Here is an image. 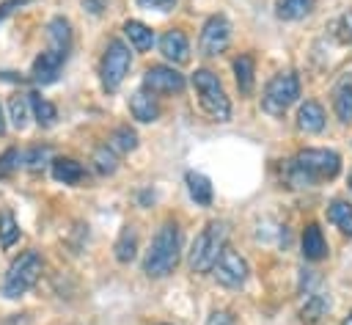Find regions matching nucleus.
<instances>
[{"label": "nucleus", "mask_w": 352, "mask_h": 325, "mask_svg": "<svg viewBox=\"0 0 352 325\" xmlns=\"http://www.w3.org/2000/svg\"><path fill=\"white\" fill-rule=\"evenodd\" d=\"M226 237H228V226L223 220H212L206 223V229L192 240L187 264L192 273H212L220 251L226 248Z\"/></svg>", "instance_id": "7ed1b4c3"}, {"label": "nucleus", "mask_w": 352, "mask_h": 325, "mask_svg": "<svg viewBox=\"0 0 352 325\" xmlns=\"http://www.w3.org/2000/svg\"><path fill=\"white\" fill-rule=\"evenodd\" d=\"M63 61L66 58H60V55H55V52H41L36 61H33V69H30V80L33 83H38V85H50V83H55L58 80V72H60V66H63Z\"/></svg>", "instance_id": "f8f14e48"}, {"label": "nucleus", "mask_w": 352, "mask_h": 325, "mask_svg": "<svg viewBox=\"0 0 352 325\" xmlns=\"http://www.w3.org/2000/svg\"><path fill=\"white\" fill-rule=\"evenodd\" d=\"M50 157H52V149L50 146H33L28 151V168L30 171H41L50 162Z\"/></svg>", "instance_id": "7c9ffc66"}, {"label": "nucleus", "mask_w": 352, "mask_h": 325, "mask_svg": "<svg viewBox=\"0 0 352 325\" xmlns=\"http://www.w3.org/2000/svg\"><path fill=\"white\" fill-rule=\"evenodd\" d=\"M38 275H41V256H38L36 251H25V253H19V256L11 262L8 273H6L3 295L11 297V300L22 297V295L38 281Z\"/></svg>", "instance_id": "39448f33"}, {"label": "nucleus", "mask_w": 352, "mask_h": 325, "mask_svg": "<svg viewBox=\"0 0 352 325\" xmlns=\"http://www.w3.org/2000/svg\"><path fill=\"white\" fill-rule=\"evenodd\" d=\"M52 176H55L58 182H63V185H82V182L88 179L85 168H82L77 160H72V157H58V160H52Z\"/></svg>", "instance_id": "dca6fc26"}, {"label": "nucleus", "mask_w": 352, "mask_h": 325, "mask_svg": "<svg viewBox=\"0 0 352 325\" xmlns=\"http://www.w3.org/2000/svg\"><path fill=\"white\" fill-rule=\"evenodd\" d=\"M316 0H275V14L283 22H297L314 11Z\"/></svg>", "instance_id": "6ab92c4d"}, {"label": "nucleus", "mask_w": 352, "mask_h": 325, "mask_svg": "<svg viewBox=\"0 0 352 325\" xmlns=\"http://www.w3.org/2000/svg\"><path fill=\"white\" fill-rule=\"evenodd\" d=\"M333 107H336L338 121H344V124L352 121V72L344 74L336 83V88H333Z\"/></svg>", "instance_id": "4468645a"}, {"label": "nucleus", "mask_w": 352, "mask_h": 325, "mask_svg": "<svg viewBox=\"0 0 352 325\" xmlns=\"http://www.w3.org/2000/svg\"><path fill=\"white\" fill-rule=\"evenodd\" d=\"M140 8H154V11H170L176 0H138Z\"/></svg>", "instance_id": "473e14b6"}, {"label": "nucleus", "mask_w": 352, "mask_h": 325, "mask_svg": "<svg viewBox=\"0 0 352 325\" xmlns=\"http://www.w3.org/2000/svg\"><path fill=\"white\" fill-rule=\"evenodd\" d=\"M143 88L148 94H179L184 91V74L173 66H151L143 74Z\"/></svg>", "instance_id": "9d476101"}, {"label": "nucleus", "mask_w": 352, "mask_h": 325, "mask_svg": "<svg viewBox=\"0 0 352 325\" xmlns=\"http://www.w3.org/2000/svg\"><path fill=\"white\" fill-rule=\"evenodd\" d=\"M129 110H132V116H135L138 121H143V124L160 118V105H157L154 94H148V91H135L132 99H129Z\"/></svg>", "instance_id": "2eb2a0df"}, {"label": "nucleus", "mask_w": 352, "mask_h": 325, "mask_svg": "<svg viewBox=\"0 0 352 325\" xmlns=\"http://www.w3.org/2000/svg\"><path fill=\"white\" fill-rule=\"evenodd\" d=\"M28 107H30V113H33V118H36L38 127H52L55 118H58L55 105H52L50 99H44L41 94H36V91L28 94Z\"/></svg>", "instance_id": "a211bd4d"}, {"label": "nucleus", "mask_w": 352, "mask_h": 325, "mask_svg": "<svg viewBox=\"0 0 352 325\" xmlns=\"http://www.w3.org/2000/svg\"><path fill=\"white\" fill-rule=\"evenodd\" d=\"M192 85H195V94H198V102L201 107L214 118V121H228L231 118V102L217 80L214 72L209 69H195L192 74Z\"/></svg>", "instance_id": "20e7f679"}, {"label": "nucleus", "mask_w": 352, "mask_h": 325, "mask_svg": "<svg viewBox=\"0 0 352 325\" xmlns=\"http://www.w3.org/2000/svg\"><path fill=\"white\" fill-rule=\"evenodd\" d=\"M256 74V63H253V55H239L234 61V77H236V85L242 94H250L253 91V77Z\"/></svg>", "instance_id": "a878e982"}, {"label": "nucleus", "mask_w": 352, "mask_h": 325, "mask_svg": "<svg viewBox=\"0 0 352 325\" xmlns=\"http://www.w3.org/2000/svg\"><path fill=\"white\" fill-rule=\"evenodd\" d=\"M47 41H50V52L66 58L69 50H72V25H69V19H63V17L50 19V25H47Z\"/></svg>", "instance_id": "ddd939ff"}, {"label": "nucleus", "mask_w": 352, "mask_h": 325, "mask_svg": "<svg viewBox=\"0 0 352 325\" xmlns=\"http://www.w3.org/2000/svg\"><path fill=\"white\" fill-rule=\"evenodd\" d=\"M300 96V80L294 72H280L275 74L267 88H264V96H261V107L270 113V116H283Z\"/></svg>", "instance_id": "423d86ee"}, {"label": "nucleus", "mask_w": 352, "mask_h": 325, "mask_svg": "<svg viewBox=\"0 0 352 325\" xmlns=\"http://www.w3.org/2000/svg\"><path fill=\"white\" fill-rule=\"evenodd\" d=\"M124 33H126V39H129V44L135 47V50H148L151 44H154V30L148 28V25H143V22H138V19H129L126 25H124Z\"/></svg>", "instance_id": "b1692460"}, {"label": "nucleus", "mask_w": 352, "mask_h": 325, "mask_svg": "<svg viewBox=\"0 0 352 325\" xmlns=\"http://www.w3.org/2000/svg\"><path fill=\"white\" fill-rule=\"evenodd\" d=\"M11 124L22 129L28 124V96H14L11 99Z\"/></svg>", "instance_id": "c756f323"}, {"label": "nucleus", "mask_w": 352, "mask_h": 325, "mask_svg": "<svg viewBox=\"0 0 352 325\" xmlns=\"http://www.w3.org/2000/svg\"><path fill=\"white\" fill-rule=\"evenodd\" d=\"M94 168L102 174V176H110V174H116V168H118V160H116V151L104 143V146H99L96 151H94Z\"/></svg>", "instance_id": "c85d7f7f"}, {"label": "nucleus", "mask_w": 352, "mask_h": 325, "mask_svg": "<svg viewBox=\"0 0 352 325\" xmlns=\"http://www.w3.org/2000/svg\"><path fill=\"white\" fill-rule=\"evenodd\" d=\"M16 168H19V151L16 149H6L0 154V179H8Z\"/></svg>", "instance_id": "2f4dec72"}, {"label": "nucleus", "mask_w": 352, "mask_h": 325, "mask_svg": "<svg viewBox=\"0 0 352 325\" xmlns=\"http://www.w3.org/2000/svg\"><path fill=\"white\" fill-rule=\"evenodd\" d=\"M324 311H330V297L324 295V292H308V297H305V306H302V322H308V325H314V322H319L322 317H324Z\"/></svg>", "instance_id": "4be33fe9"}, {"label": "nucleus", "mask_w": 352, "mask_h": 325, "mask_svg": "<svg viewBox=\"0 0 352 325\" xmlns=\"http://www.w3.org/2000/svg\"><path fill=\"white\" fill-rule=\"evenodd\" d=\"M302 256L308 262H319L327 256V242H324V234L316 223H308L302 231Z\"/></svg>", "instance_id": "f3484780"}, {"label": "nucleus", "mask_w": 352, "mask_h": 325, "mask_svg": "<svg viewBox=\"0 0 352 325\" xmlns=\"http://www.w3.org/2000/svg\"><path fill=\"white\" fill-rule=\"evenodd\" d=\"M160 52L170 61V63H187L190 61V41L182 30H165L160 39Z\"/></svg>", "instance_id": "9b49d317"}, {"label": "nucleus", "mask_w": 352, "mask_h": 325, "mask_svg": "<svg viewBox=\"0 0 352 325\" xmlns=\"http://www.w3.org/2000/svg\"><path fill=\"white\" fill-rule=\"evenodd\" d=\"M113 251H116V259L121 264H129L135 259V253H138V231H135V226H124V231L118 234Z\"/></svg>", "instance_id": "412c9836"}, {"label": "nucleus", "mask_w": 352, "mask_h": 325, "mask_svg": "<svg viewBox=\"0 0 352 325\" xmlns=\"http://www.w3.org/2000/svg\"><path fill=\"white\" fill-rule=\"evenodd\" d=\"M16 240H19V223H16V218H14L11 209H3L0 212V245L3 248H11Z\"/></svg>", "instance_id": "cd10ccee"}, {"label": "nucleus", "mask_w": 352, "mask_h": 325, "mask_svg": "<svg viewBox=\"0 0 352 325\" xmlns=\"http://www.w3.org/2000/svg\"><path fill=\"white\" fill-rule=\"evenodd\" d=\"M349 190H352V174H349Z\"/></svg>", "instance_id": "58836bf2"}, {"label": "nucleus", "mask_w": 352, "mask_h": 325, "mask_svg": "<svg viewBox=\"0 0 352 325\" xmlns=\"http://www.w3.org/2000/svg\"><path fill=\"white\" fill-rule=\"evenodd\" d=\"M187 190H190V198H192L198 207H209V204H212V182H209L204 174L190 171V174H187Z\"/></svg>", "instance_id": "5701e85b"}, {"label": "nucleus", "mask_w": 352, "mask_h": 325, "mask_svg": "<svg viewBox=\"0 0 352 325\" xmlns=\"http://www.w3.org/2000/svg\"><path fill=\"white\" fill-rule=\"evenodd\" d=\"M341 171V157L333 149H302L292 160L286 176L294 187H311L322 179H333Z\"/></svg>", "instance_id": "f257e3e1"}, {"label": "nucleus", "mask_w": 352, "mask_h": 325, "mask_svg": "<svg viewBox=\"0 0 352 325\" xmlns=\"http://www.w3.org/2000/svg\"><path fill=\"white\" fill-rule=\"evenodd\" d=\"M341 30H344L341 36H344V39L352 44V8H349L344 17H341Z\"/></svg>", "instance_id": "c9c22d12"}, {"label": "nucleus", "mask_w": 352, "mask_h": 325, "mask_svg": "<svg viewBox=\"0 0 352 325\" xmlns=\"http://www.w3.org/2000/svg\"><path fill=\"white\" fill-rule=\"evenodd\" d=\"M228 39H231V25L226 17H209L201 28V39H198V47L204 55H220L226 47H228Z\"/></svg>", "instance_id": "1a4fd4ad"}, {"label": "nucleus", "mask_w": 352, "mask_h": 325, "mask_svg": "<svg viewBox=\"0 0 352 325\" xmlns=\"http://www.w3.org/2000/svg\"><path fill=\"white\" fill-rule=\"evenodd\" d=\"M212 273H214V278H217V284H223V286H242L245 284V278H248V262L236 253V251H231V248H223L220 251V256H217V262H214V267H212Z\"/></svg>", "instance_id": "6e6552de"}, {"label": "nucleus", "mask_w": 352, "mask_h": 325, "mask_svg": "<svg viewBox=\"0 0 352 325\" xmlns=\"http://www.w3.org/2000/svg\"><path fill=\"white\" fill-rule=\"evenodd\" d=\"M25 3H28V0H6V3L0 6V22H3L6 17H11V14L16 11V8H22Z\"/></svg>", "instance_id": "f704fd0d"}, {"label": "nucleus", "mask_w": 352, "mask_h": 325, "mask_svg": "<svg viewBox=\"0 0 352 325\" xmlns=\"http://www.w3.org/2000/svg\"><path fill=\"white\" fill-rule=\"evenodd\" d=\"M341 325H352V311H349V314L344 317V322H341Z\"/></svg>", "instance_id": "4c0bfd02"}, {"label": "nucleus", "mask_w": 352, "mask_h": 325, "mask_svg": "<svg viewBox=\"0 0 352 325\" xmlns=\"http://www.w3.org/2000/svg\"><path fill=\"white\" fill-rule=\"evenodd\" d=\"M113 151H121V154H126V151H132L135 146H138V132L132 129V127H126V124H121V127H116L113 129V135H110V143H107Z\"/></svg>", "instance_id": "bb28decb"}, {"label": "nucleus", "mask_w": 352, "mask_h": 325, "mask_svg": "<svg viewBox=\"0 0 352 325\" xmlns=\"http://www.w3.org/2000/svg\"><path fill=\"white\" fill-rule=\"evenodd\" d=\"M206 325H234V317L228 311H212L209 319H206Z\"/></svg>", "instance_id": "72a5a7b5"}, {"label": "nucleus", "mask_w": 352, "mask_h": 325, "mask_svg": "<svg viewBox=\"0 0 352 325\" xmlns=\"http://www.w3.org/2000/svg\"><path fill=\"white\" fill-rule=\"evenodd\" d=\"M327 220H330L338 231H344V234L352 237V207H349L346 201H341V198L330 201V207H327Z\"/></svg>", "instance_id": "393cba45"}, {"label": "nucleus", "mask_w": 352, "mask_h": 325, "mask_svg": "<svg viewBox=\"0 0 352 325\" xmlns=\"http://www.w3.org/2000/svg\"><path fill=\"white\" fill-rule=\"evenodd\" d=\"M129 63H132V55H129V47L121 41V39H113L102 55V66H99V74H102V85L107 91H116L126 72H129Z\"/></svg>", "instance_id": "0eeeda50"}, {"label": "nucleus", "mask_w": 352, "mask_h": 325, "mask_svg": "<svg viewBox=\"0 0 352 325\" xmlns=\"http://www.w3.org/2000/svg\"><path fill=\"white\" fill-rule=\"evenodd\" d=\"M6 132V118H3V110H0V135Z\"/></svg>", "instance_id": "e433bc0d"}, {"label": "nucleus", "mask_w": 352, "mask_h": 325, "mask_svg": "<svg viewBox=\"0 0 352 325\" xmlns=\"http://www.w3.org/2000/svg\"><path fill=\"white\" fill-rule=\"evenodd\" d=\"M179 248H182V237H179V226L173 220L162 223L146 251L143 259V273L148 278H165L168 273L176 270L179 264Z\"/></svg>", "instance_id": "f03ea898"}, {"label": "nucleus", "mask_w": 352, "mask_h": 325, "mask_svg": "<svg viewBox=\"0 0 352 325\" xmlns=\"http://www.w3.org/2000/svg\"><path fill=\"white\" fill-rule=\"evenodd\" d=\"M297 127L302 132H322L324 129V110L316 102H305L297 110Z\"/></svg>", "instance_id": "aec40b11"}]
</instances>
